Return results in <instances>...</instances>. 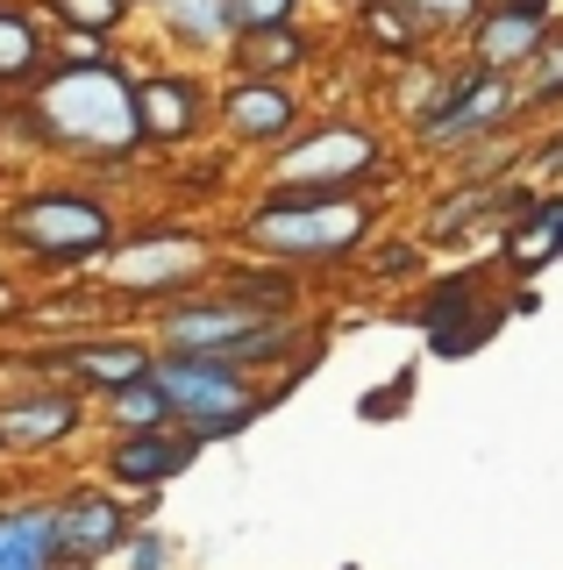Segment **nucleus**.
I'll use <instances>...</instances> for the list:
<instances>
[{
  "label": "nucleus",
  "instance_id": "obj_1",
  "mask_svg": "<svg viewBox=\"0 0 563 570\" xmlns=\"http://www.w3.org/2000/svg\"><path fill=\"white\" fill-rule=\"evenodd\" d=\"M0 136L43 157H79V165H129L150 150L144 136V94H136L129 58L100 65H50L22 100L8 107Z\"/></svg>",
  "mask_w": 563,
  "mask_h": 570
},
{
  "label": "nucleus",
  "instance_id": "obj_2",
  "mask_svg": "<svg viewBox=\"0 0 563 570\" xmlns=\"http://www.w3.org/2000/svg\"><path fill=\"white\" fill-rule=\"evenodd\" d=\"M385 236V193H257L228 249L271 257L286 272H328Z\"/></svg>",
  "mask_w": 563,
  "mask_h": 570
},
{
  "label": "nucleus",
  "instance_id": "obj_3",
  "mask_svg": "<svg viewBox=\"0 0 563 570\" xmlns=\"http://www.w3.org/2000/svg\"><path fill=\"white\" fill-rule=\"evenodd\" d=\"M0 243L43 278L86 272V264H108L121 243V214L108 193L79 186V178H58V186H29L0 207Z\"/></svg>",
  "mask_w": 563,
  "mask_h": 570
},
{
  "label": "nucleus",
  "instance_id": "obj_4",
  "mask_svg": "<svg viewBox=\"0 0 563 570\" xmlns=\"http://www.w3.org/2000/svg\"><path fill=\"white\" fill-rule=\"evenodd\" d=\"M264 193H385L393 136L357 107H322L286 150L264 157Z\"/></svg>",
  "mask_w": 563,
  "mask_h": 570
},
{
  "label": "nucleus",
  "instance_id": "obj_5",
  "mask_svg": "<svg viewBox=\"0 0 563 570\" xmlns=\"http://www.w3.org/2000/svg\"><path fill=\"white\" fill-rule=\"evenodd\" d=\"M228 257V243L200 236V228H179V222H150V228H121L115 257L100 264V293L115 299V307H171V299L200 293V285H215Z\"/></svg>",
  "mask_w": 563,
  "mask_h": 570
},
{
  "label": "nucleus",
  "instance_id": "obj_6",
  "mask_svg": "<svg viewBox=\"0 0 563 570\" xmlns=\"http://www.w3.org/2000/svg\"><path fill=\"white\" fill-rule=\"evenodd\" d=\"M527 129V100H521V79L506 71H485L471 58H450V79H443V100L407 129V142L421 157H464L492 136H521Z\"/></svg>",
  "mask_w": 563,
  "mask_h": 570
},
{
  "label": "nucleus",
  "instance_id": "obj_7",
  "mask_svg": "<svg viewBox=\"0 0 563 570\" xmlns=\"http://www.w3.org/2000/svg\"><path fill=\"white\" fill-rule=\"evenodd\" d=\"M157 379L171 392V421L200 450H221V442L250 435L278 406V392H286V385H264L250 371H236V364H215V356H157Z\"/></svg>",
  "mask_w": 563,
  "mask_h": 570
},
{
  "label": "nucleus",
  "instance_id": "obj_8",
  "mask_svg": "<svg viewBox=\"0 0 563 570\" xmlns=\"http://www.w3.org/2000/svg\"><path fill=\"white\" fill-rule=\"evenodd\" d=\"M492 278H506L500 264H464V272H450V278H435L428 293L414 299V321H421V335H428V356H478L492 335L514 321V293H492Z\"/></svg>",
  "mask_w": 563,
  "mask_h": 570
},
{
  "label": "nucleus",
  "instance_id": "obj_9",
  "mask_svg": "<svg viewBox=\"0 0 563 570\" xmlns=\"http://www.w3.org/2000/svg\"><path fill=\"white\" fill-rule=\"evenodd\" d=\"M14 364H22L29 379H65V385L93 392V400H108L115 385L150 379L157 343L136 335V328H93V335H50V343H29Z\"/></svg>",
  "mask_w": 563,
  "mask_h": 570
},
{
  "label": "nucleus",
  "instance_id": "obj_10",
  "mask_svg": "<svg viewBox=\"0 0 563 570\" xmlns=\"http://www.w3.org/2000/svg\"><path fill=\"white\" fill-rule=\"evenodd\" d=\"M136 499H121L100 478H72L50 485V542H58V570H108L121 542L136 534Z\"/></svg>",
  "mask_w": 563,
  "mask_h": 570
},
{
  "label": "nucleus",
  "instance_id": "obj_11",
  "mask_svg": "<svg viewBox=\"0 0 563 570\" xmlns=\"http://www.w3.org/2000/svg\"><path fill=\"white\" fill-rule=\"evenodd\" d=\"M314 115H322V107H314V94L300 79H243V71H228L221 100H215V136L228 150L271 157V150H286Z\"/></svg>",
  "mask_w": 563,
  "mask_h": 570
},
{
  "label": "nucleus",
  "instance_id": "obj_12",
  "mask_svg": "<svg viewBox=\"0 0 563 570\" xmlns=\"http://www.w3.org/2000/svg\"><path fill=\"white\" fill-rule=\"evenodd\" d=\"M86 428H100V406H93V392H79L65 379L0 392V450L8 456H58L72 442H86Z\"/></svg>",
  "mask_w": 563,
  "mask_h": 570
},
{
  "label": "nucleus",
  "instance_id": "obj_13",
  "mask_svg": "<svg viewBox=\"0 0 563 570\" xmlns=\"http://www.w3.org/2000/svg\"><path fill=\"white\" fill-rule=\"evenodd\" d=\"M136 94H144V136L150 150H192L215 129V100L221 86L200 65H144L136 71Z\"/></svg>",
  "mask_w": 563,
  "mask_h": 570
},
{
  "label": "nucleus",
  "instance_id": "obj_14",
  "mask_svg": "<svg viewBox=\"0 0 563 570\" xmlns=\"http://www.w3.org/2000/svg\"><path fill=\"white\" fill-rule=\"evenodd\" d=\"M207 450L186 435V428H150V435H108L93 456V478L100 485H115L121 499H157L165 485H179V478L200 463Z\"/></svg>",
  "mask_w": 563,
  "mask_h": 570
},
{
  "label": "nucleus",
  "instance_id": "obj_15",
  "mask_svg": "<svg viewBox=\"0 0 563 570\" xmlns=\"http://www.w3.org/2000/svg\"><path fill=\"white\" fill-rule=\"evenodd\" d=\"M556 29H563V8H556V0H485V14L464 36V58L485 65V71L521 79V71L542 58V43H550Z\"/></svg>",
  "mask_w": 563,
  "mask_h": 570
},
{
  "label": "nucleus",
  "instance_id": "obj_16",
  "mask_svg": "<svg viewBox=\"0 0 563 570\" xmlns=\"http://www.w3.org/2000/svg\"><path fill=\"white\" fill-rule=\"evenodd\" d=\"M492 264H500L514 285H527L535 272H550V264H563V186L535 193L514 222L500 228V243H492Z\"/></svg>",
  "mask_w": 563,
  "mask_h": 570
},
{
  "label": "nucleus",
  "instance_id": "obj_17",
  "mask_svg": "<svg viewBox=\"0 0 563 570\" xmlns=\"http://www.w3.org/2000/svg\"><path fill=\"white\" fill-rule=\"evenodd\" d=\"M328 58V36L314 22H278V29H250L228 43V71H243V79H307L314 65Z\"/></svg>",
  "mask_w": 563,
  "mask_h": 570
},
{
  "label": "nucleus",
  "instance_id": "obj_18",
  "mask_svg": "<svg viewBox=\"0 0 563 570\" xmlns=\"http://www.w3.org/2000/svg\"><path fill=\"white\" fill-rule=\"evenodd\" d=\"M50 65H58V29L43 22V8L37 0H0V94L22 100Z\"/></svg>",
  "mask_w": 563,
  "mask_h": 570
},
{
  "label": "nucleus",
  "instance_id": "obj_19",
  "mask_svg": "<svg viewBox=\"0 0 563 570\" xmlns=\"http://www.w3.org/2000/svg\"><path fill=\"white\" fill-rule=\"evenodd\" d=\"M157 43H165L179 65L228 58V43H236L228 0H165V8H157Z\"/></svg>",
  "mask_w": 563,
  "mask_h": 570
},
{
  "label": "nucleus",
  "instance_id": "obj_20",
  "mask_svg": "<svg viewBox=\"0 0 563 570\" xmlns=\"http://www.w3.org/2000/svg\"><path fill=\"white\" fill-rule=\"evenodd\" d=\"M0 570H58L50 492H8L0 499Z\"/></svg>",
  "mask_w": 563,
  "mask_h": 570
},
{
  "label": "nucleus",
  "instance_id": "obj_21",
  "mask_svg": "<svg viewBox=\"0 0 563 570\" xmlns=\"http://www.w3.org/2000/svg\"><path fill=\"white\" fill-rule=\"evenodd\" d=\"M349 36H357V50L378 58V65H421L435 50L428 36H421V22L407 8H393V0H364V8L349 14Z\"/></svg>",
  "mask_w": 563,
  "mask_h": 570
},
{
  "label": "nucleus",
  "instance_id": "obj_22",
  "mask_svg": "<svg viewBox=\"0 0 563 570\" xmlns=\"http://www.w3.org/2000/svg\"><path fill=\"white\" fill-rule=\"evenodd\" d=\"M100 406V435H150V428H179L171 421V392L165 379H129V385H115L108 400H93Z\"/></svg>",
  "mask_w": 563,
  "mask_h": 570
},
{
  "label": "nucleus",
  "instance_id": "obj_23",
  "mask_svg": "<svg viewBox=\"0 0 563 570\" xmlns=\"http://www.w3.org/2000/svg\"><path fill=\"white\" fill-rule=\"evenodd\" d=\"M37 8L58 36H108V43L136 22V0H37Z\"/></svg>",
  "mask_w": 563,
  "mask_h": 570
},
{
  "label": "nucleus",
  "instance_id": "obj_24",
  "mask_svg": "<svg viewBox=\"0 0 563 570\" xmlns=\"http://www.w3.org/2000/svg\"><path fill=\"white\" fill-rule=\"evenodd\" d=\"M521 100H527V121H563V29L542 43V58L521 71Z\"/></svg>",
  "mask_w": 563,
  "mask_h": 570
},
{
  "label": "nucleus",
  "instance_id": "obj_25",
  "mask_svg": "<svg viewBox=\"0 0 563 570\" xmlns=\"http://www.w3.org/2000/svg\"><path fill=\"white\" fill-rule=\"evenodd\" d=\"M393 8H407L414 22H421V36H428V43H464L471 36V22H478L485 14V0H393Z\"/></svg>",
  "mask_w": 563,
  "mask_h": 570
},
{
  "label": "nucleus",
  "instance_id": "obj_26",
  "mask_svg": "<svg viewBox=\"0 0 563 570\" xmlns=\"http://www.w3.org/2000/svg\"><path fill=\"white\" fill-rule=\"evenodd\" d=\"M421 264H428V243H421V236H407V228H399V236H378L372 249H364V272H372L378 285H393V278H414Z\"/></svg>",
  "mask_w": 563,
  "mask_h": 570
},
{
  "label": "nucleus",
  "instance_id": "obj_27",
  "mask_svg": "<svg viewBox=\"0 0 563 570\" xmlns=\"http://www.w3.org/2000/svg\"><path fill=\"white\" fill-rule=\"evenodd\" d=\"M115 570H179V542H171L157 521H136V534L121 542Z\"/></svg>",
  "mask_w": 563,
  "mask_h": 570
},
{
  "label": "nucleus",
  "instance_id": "obj_28",
  "mask_svg": "<svg viewBox=\"0 0 563 570\" xmlns=\"http://www.w3.org/2000/svg\"><path fill=\"white\" fill-rule=\"evenodd\" d=\"M407 406H414V364H399L385 385H372V392L357 400V421H372V428H378V421H399Z\"/></svg>",
  "mask_w": 563,
  "mask_h": 570
},
{
  "label": "nucleus",
  "instance_id": "obj_29",
  "mask_svg": "<svg viewBox=\"0 0 563 570\" xmlns=\"http://www.w3.org/2000/svg\"><path fill=\"white\" fill-rule=\"evenodd\" d=\"M278 22H307V0H228V29H278Z\"/></svg>",
  "mask_w": 563,
  "mask_h": 570
},
{
  "label": "nucleus",
  "instance_id": "obj_30",
  "mask_svg": "<svg viewBox=\"0 0 563 570\" xmlns=\"http://www.w3.org/2000/svg\"><path fill=\"white\" fill-rule=\"evenodd\" d=\"M521 178H527V186H542V193H550V186H563V121H556V129L542 136V142H527V157H521Z\"/></svg>",
  "mask_w": 563,
  "mask_h": 570
},
{
  "label": "nucleus",
  "instance_id": "obj_31",
  "mask_svg": "<svg viewBox=\"0 0 563 570\" xmlns=\"http://www.w3.org/2000/svg\"><path fill=\"white\" fill-rule=\"evenodd\" d=\"M328 8H343V22H349V14H357V8H364V0H328Z\"/></svg>",
  "mask_w": 563,
  "mask_h": 570
},
{
  "label": "nucleus",
  "instance_id": "obj_32",
  "mask_svg": "<svg viewBox=\"0 0 563 570\" xmlns=\"http://www.w3.org/2000/svg\"><path fill=\"white\" fill-rule=\"evenodd\" d=\"M157 8H165V0H136V14H157Z\"/></svg>",
  "mask_w": 563,
  "mask_h": 570
},
{
  "label": "nucleus",
  "instance_id": "obj_33",
  "mask_svg": "<svg viewBox=\"0 0 563 570\" xmlns=\"http://www.w3.org/2000/svg\"><path fill=\"white\" fill-rule=\"evenodd\" d=\"M8 107H14V100H8V94H0V121H8Z\"/></svg>",
  "mask_w": 563,
  "mask_h": 570
},
{
  "label": "nucleus",
  "instance_id": "obj_34",
  "mask_svg": "<svg viewBox=\"0 0 563 570\" xmlns=\"http://www.w3.org/2000/svg\"><path fill=\"white\" fill-rule=\"evenodd\" d=\"M0 463H8V450H0Z\"/></svg>",
  "mask_w": 563,
  "mask_h": 570
},
{
  "label": "nucleus",
  "instance_id": "obj_35",
  "mask_svg": "<svg viewBox=\"0 0 563 570\" xmlns=\"http://www.w3.org/2000/svg\"><path fill=\"white\" fill-rule=\"evenodd\" d=\"M343 570H357V563H343Z\"/></svg>",
  "mask_w": 563,
  "mask_h": 570
}]
</instances>
